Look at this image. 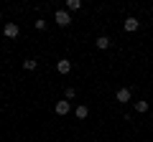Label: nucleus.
I'll use <instances>...</instances> for the list:
<instances>
[{
  "instance_id": "obj_11",
  "label": "nucleus",
  "mask_w": 153,
  "mask_h": 142,
  "mask_svg": "<svg viewBox=\"0 0 153 142\" xmlns=\"http://www.w3.org/2000/svg\"><path fill=\"white\" fill-rule=\"evenodd\" d=\"M79 8H82L79 0H66V10H79Z\"/></svg>"
},
{
  "instance_id": "obj_5",
  "label": "nucleus",
  "mask_w": 153,
  "mask_h": 142,
  "mask_svg": "<svg viewBox=\"0 0 153 142\" xmlns=\"http://www.w3.org/2000/svg\"><path fill=\"white\" fill-rule=\"evenodd\" d=\"M123 28H125V33H135L138 28H140V20H138V18H128Z\"/></svg>"
},
{
  "instance_id": "obj_8",
  "label": "nucleus",
  "mask_w": 153,
  "mask_h": 142,
  "mask_svg": "<svg viewBox=\"0 0 153 142\" xmlns=\"http://www.w3.org/2000/svg\"><path fill=\"white\" fill-rule=\"evenodd\" d=\"M74 114H76V119H84V117L89 114V109H87V104H79V107H76V109H74Z\"/></svg>"
},
{
  "instance_id": "obj_12",
  "label": "nucleus",
  "mask_w": 153,
  "mask_h": 142,
  "mask_svg": "<svg viewBox=\"0 0 153 142\" xmlns=\"http://www.w3.org/2000/svg\"><path fill=\"white\" fill-rule=\"evenodd\" d=\"M74 97H76V89L74 86H66V97L64 99H74Z\"/></svg>"
},
{
  "instance_id": "obj_10",
  "label": "nucleus",
  "mask_w": 153,
  "mask_h": 142,
  "mask_svg": "<svg viewBox=\"0 0 153 142\" xmlns=\"http://www.w3.org/2000/svg\"><path fill=\"white\" fill-rule=\"evenodd\" d=\"M135 112L138 114H146L148 112V102H135Z\"/></svg>"
},
{
  "instance_id": "obj_13",
  "label": "nucleus",
  "mask_w": 153,
  "mask_h": 142,
  "mask_svg": "<svg viewBox=\"0 0 153 142\" xmlns=\"http://www.w3.org/2000/svg\"><path fill=\"white\" fill-rule=\"evenodd\" d=\"M33 26H36V31H44V28H46V20H36Z\"/></svg>"
},
{
  "instance_id": "obj_9",
  "label": "nucleus",
  "mask_w": 153,
  "mask_h": 142,
  "mask_svg": "<svg viewBox=\"0 0 153 142\" xmlns=\"http://www.w3.org/2000/svg\"><path fill=\"white\" fill-rule=\"evenodd\" d=\"M23 69H26V71H36L38 69V61L36 59H26V61H23Z\"/></svg>"
},
{
  "instance_id": "obj_4",
  "label": "nucleus",
  "mask_w": 153,
  "mask_h": 142,
  "mask_svg": "<svg viewBox=\"0 0 153 142\" xmlns=\"http://www.w3.org/2000/svg\"><path fill=\"white\" fill-rule=\"evenodd\" d=\"M115 99H117L120 104H128V102H130V89H128V86L117 89V94H115Z\"/></svg>"
},
{
  "instance_id": "obj_2",
  "label": "nucleus",
  "mask_w": 153,
  "mask_h": 142,
  "mask_svg": "<svg viewBox=\"0 0 153 142\" xmlns=\"http://www.w3.org/2000/svg\"><path fill=\"white\" fill-rule=\"evenodd\" d=\"M18 33H21L18 23H5V28H3V36L5 38H18Z\"/></svg>"
},
{
  "instance_id": "obj_6",
  "label": "nucleus",
  "mask_w": 153,
  "mask_h": 142,
  "mask_svg": "<svg viewBox=\"0 0 153 142\" xmlns=\"http://www.w3.org/2000/svg\"><path fill=\"white\" fill-rule=\"evenodd\" d=\"M56 71H59V74H64V76H66V74H69V71H71V61H69V59H61L59 64H56Z\"/></svg>"
},
{
  "instance_id": "obj_7",
  "label": "nucleus",
  "mask_w": 153,
  "mask_h": 142,
  "mask_svg": "<svg viewBox=\"0 0 153 142\" xmlns=\"http://www.w3.org/2000/svg\"><path fill=\"white\" fill-rule=\"evenodd\" d=\"M94 43H97V48H102V51H105V48H110V46H112V41H110L107 36H100Z\"/></svg>"
},
{
  "instance_id": "obj_3",
  "label": "nucleus",
  "mask_w": 153,
  "mask_h": 142,
  "mask_svg": "<svg viewBox=\"0 0 153 142\" xmlns=\"http://www.w3.org/2000/svg\"><path fill=\"white\" fill-rule=\"evenodd\" d=\"M69 109H71V104L66 102V99H61V102H56V107H54V112H56L59 117H66V114H69Z\"/></svg>"
},
{
  "instance_id": "obj_1",
  "label": "nucleus",
  "mask_w": 153,
  "mask_h": 142,
  "mask_svg": "<svg viewBox=\"0 0 153 142\" xmlns=\"http://www.w3.org/2000/svg\"><path fill=\"white\" fill-rule=\"evenodd\" d=\"M54 20H56V26H61V28L71 26V15H69V10H56V13H54Z\"/></svg>"
}]
</instances>
